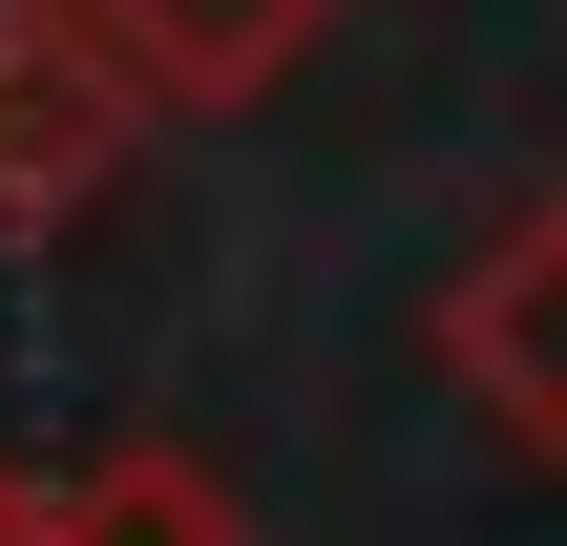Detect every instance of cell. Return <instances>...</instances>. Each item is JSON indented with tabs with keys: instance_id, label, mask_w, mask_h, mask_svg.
I'll return each mask as SVG.
<instances>
[{
	"instance_id": "cell-5",
	"label": "cell",
	"mask_w": 567,
	"mask_h": 546,
	"mask_svg": "<svg viewBox=\"0 0 567 546\" xmlns=\"http://www.w3.org/2000/svg\"><path fill=\"white\" fill-rule=\"evenodd\" d=\"M0 546H21V463H0Z\"/></svg>"
},
{
	"instance_id": "cell-3",
	"label": "cell",
	"mask_w": 567,
	"mask_h": 546,
	"mask_svg": "<svg viewBox=\"0 0 567 546\" xmlns=\"http://www.w3.org/2000/svg\"><path fill=\"white\" fill-rule=\"evenodd\" d=\"M63 21H105V42H126V84L189 126V105H252V84H295V63H316L358 0H63Z\"/></svg>"
},
{
	"instance_id": "cell-1",
	"label": "cell",
	"mask_w": 567,
	"mask_h": 546,
	"mask_svg": "<svg viewBox=\"0 0 567 546\" xmlns=\"http://www.w3.org/2000/svg\"><path fill=\"white\" fill-rule=\"evenodd\" d=\"M147 126H168V105L126 84V42H105V21H63V0H0V231H63V210H105Z\"/></svg>"
},
{
	"instance_id": "cell-4",
	"label": "cell",
	"mask_w": 567,
	"mask_h": 546,
	"mask_svg": "<svg viewBox=\"0 0 567 546\" xmlns=\"http://www.w3.org/2000/svg\"><path fill=\"white\" fill-rule=\"evenodd\" d=\"M21 546H252V505L189 463V442H105L63 484H21Z\"/></svg>"
},
{
	"instance_id": "cell-2",
	"label": "cell",
	"mask_w": 567,
	"mask_h": 546,
	"mask_svg": "<svg viewBox=\"0 0 567 546\" xmlns=\"http://www.w3.org/2000/svg\"><path fill=\"white\" fill-rule=\"evenodd\" d=\"M442 379L505 421V463H547V484H567V189H547V210H505V231L463 253V295H442Z\"/></svg>"
}]
</instances>
